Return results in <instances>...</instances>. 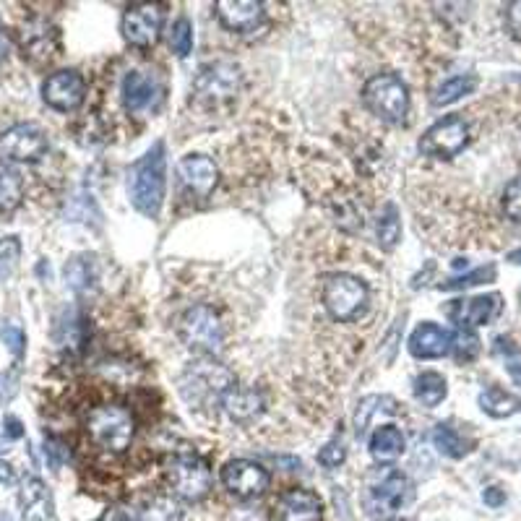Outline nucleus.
I'll return each instance as SVG.
<instances>
[{
  "label": "nucleus",
  "mask_w": 521,
  "mask_h": 521,
  "mask_svg": "<svg viewBox=\"0 0 521 521\" xmlns=\"http://www.w3.org/2000/svg\"><path fill=\"white\" fill-rule=\"evenodd\" d=\"M167 191V152L165 144L159 141L154 144L144 157L131 167V178H128V193H131V204L136 212L144 217L157 219L162 212V201Z\"/></svg>",
  "instance_id": "1"
},
{
  "label": "nucleus",
  "mask_w": 521,
  "mask_h": 521,
  "mask_svg": "<svg viewBox=\"0 0 521 521\" xmlns=\"http://www.w3.org/2000/svg\"><path fill=\"white\" fill-rule=\"evenodd\" d=\"M178 386L185 402L191 404V407L204 409L212 407V404L222 407L227 391L235 389L238 381L214 357H201V360H196V363H191L183 370Z\"/></svg>",
  "instance_id": "2"
},
{
  "label": "nucleus",
  "mask_w": 521,
  "mask_h": 521,
  "mask_svg": "<svg viewBox=\"0 0 521 521\" xmlns=\"http://www.w3.org/2000/svg\"><path fill=\"white\" fill-rule=\"evenodd\" d=\"M84 428L89 441L97 449L107 451V454H123V451H128L133 433H136L131 409L120 407V404H99V407L89 409Z\"/></svg>",
  "instance_id": "3"
},
{
  "label": "nucleus",
  "mask_w": 521,
  "mask_h": 521,
  "mask_svg": "<svg viewBox=\"0 0 521 521\" xmlns=\"http://www.w3.org/2000/svg\"><path fill=\"white\" fill-rule=\"evenodd\" d=\"M178 337L188 350L214 357L225 347V324L209 305H193L178 318Z\"/></svg>",
  "instance_id": "4"
},
{
  "label": "nucleus",
  "mask_w": 521,
  "mask_h": 521,
  "mask_svg": "<svg viewBox=\"0 0 521 521\" xmlns=\"http://www.w3.org/2000/svg\"><path fill=\"white\" fill-rule=\"evenodd\" d=\"M412 482L396 472V469H383L368 485L365 495V508L376 521H394L402 514V508L412 501Z\"/></svg>",
  "instance_id": "5"
},
{
  "label": "nucleus",
  "mask_w": 521,
  "mask_h": 521,
  "mask_svg": "<svg viewBox=\"0 0 521 521\" xmlns=\"http://www.w3.org/2000/svg\"><path fill=\"white\" fill-rule=\"evenodd\" d=\"M165 475L175 495H180L185 501H201L212 490V469H209L204 456H198L196 451L172 454Z\"/></svg>",
  "instance_id": "6"
},
{
  "label": "nucleus",
  "mask_w": 521,
  "mask_h": 521,
  "mask_svg": "<svg viewBox=\"0 0 521 521\" xmlns=\"http://www.w3.org/2000/svg\"><path fill=\"white\" fill-rule=\"evenodd\" d=\"M363 102L386 123H402L409 110V92L394 73H378L363 86Z\"/></svg>",
  "instance_id": "7"
},
{
  "label": "nucleus",
  "mask_w": 521,
  "mask_h": 521,
  "mask_svg": "<svg viewBox=\"0 0 521 521\" xmlns=\"http://www.w3.org/2000/svg\"><path fill=\"white\" fill-rule=\"evenodd\" d=\"M47 133L37 123H16L0 133V165H32L47 154Z\"/></svg>",
  "instance_id": "8"
},
{
  "label": "nucleus",
  "mask_w": 521,
  "mask_h": 521,
  "mask_svg": "<svg viewBox=\"0 0 521 521\" xmlns=\"http://www.w3.org/2000/svg\"><path fill=\"white\" fill-rule=\"evenodd\" d=\"M324 305L342 324L357 318L368 305V287L352 274H331L324 282Z\"/></svg>",
  "instance_id": "9"
},
{
  "label": "nucleus",
  "mask_w": 521,
  "mask_h": 521,
  "mask_svg": "<svg viewBox=\"0 0 521 521\" xmlns=\"http://www.w3.org/2000/svg\"><path fill=\"white\" fill-rule=\"evenodd\" d=\"M165 24V6L162 3H133L126 8L120 32L133 47H152L159 40Z\"/></svg>",
  "instance_id": "10"
},
{
  "label": "nucleus",
  "mask_w": 521,
  "mask_h": 521,
  "mask_svg": "<svg viewBox=\"0 0 521 521\" xmlns=\"http://www.w3.org/2000/svg\"><path fill=\"white\" fill-rule=\"evenodd\" d=\"M469 141V126L459 115H449V118L438 120L436 126H430L425 136L420 139V152L425 157L436 159H451L462 152Z\"/></svg>",
  "instance_id": "11"
},
{
  "label": "nucleus",
  "mask_w": 521,
  "mask_h": 521,
  "mask_svg": "<svg viewBox=\"0 0 521 521\" xmlns=\"http://www.w3.org/2000/svg\"><path fill=\"white\" fill-rule=\"evenodd\" d=\"M86 81L79 71H55L42 84V99L58 113H73L84 105Z\"/></svg>",
  "instance_id": "12"
},
{
  "label": "nucleus",
  "mask_w": 521,
  "mask_h": 521,
  "mask_svg": "<svg viewBox=\"0 0 521 521\" xmlns=\"http://www.w3.org/2000/svg\"><path fill=\"white\" fill-rule=\"evenodd\" d=\"M196 97L209 105H219L227 102L238 94L240 89V71L232 63H214V66L204 68L198 73V79L193 81Z\"/></svg>",
  "instance_id": "13"
},
{
  "label": "nucleus",
  "mask_w": 521,
  "mask_h": 521,
  "mask_svg": "<svg viewBox=\"0 0 521 521\" xmlns=\"http://www.w3.org/2000/svg\"><path fill=\"white\" fill-rule=\"evenodd\" d=\"M269 472L251 459H232L222 467V485L235 498H256L269 490Z\"/></svg>",
  "instance_id": "14"
},
{
  "label": "nucleus",
  "mask_w": 521,
  "mask_h": 521,
  "mask_svg": "<svg viewBox=\"0 0 521 521\" xmlns=\"http://www.w3.org/2000/svg\"><path fill=\"white\" fill-rule=\"evenodd\" d=\"M178 180L191 198H209L219 183V170L206 154H185L178 162Z\"/></svg>",
  "instance_id": "15"
},
{
  "label": "nucleus",
  "mask_w": 521,
  "mask_h": 521,
  "mask_svg": "<svg viewBox=\"0 0 521 521\" xmlns=\"http://www.w3.org/2000/svg\"><path fill=\"white\" fill-rule=\"evenodd\" d=\"M501 310L503 297L498 292H493V295H480L472 297V300H454V305H449L446 313L462 329H475V326H485L493 318L501 316Z\"/></svg>",
  "instance_id": "16"
},
{
  "label": "nucleus",
  "mask_w": 521,
  "mask_h": 521,
  "mask_svg": "<svg viewBox=\"0 0 521 521\" xmlns=\"http://www.w3.org/2000/svg\"><path fill=\"white\" fill-rule=\"evenodd\" d=\"M19 45L24 50V58L34 63H47L58 53V29L47 21H29L27 27L21 29Z\"/></svg>",
  "instance_id": "17"
},
{
  "label": "nucleus",
  "mask_w": 521,
  "mask_h": 521,
  "mask_svg": "<svg viewBox=\"0 0 521 521\" xmlns=\"http://www.w3.org/2000/svg\"><path fill=\"white\" fill-rule=\"evenodd\" d=\"M162 99V86L152 73L131 71L123 79V105L128 113H146Z\"/></svg>",
  "instance_id": "18"
},
{
  "label": "nucleus",
  "mask_w": 521,
  "mask_h": 521,
  "mask_svg": "<svg viewBox=\"0 0 521 521\" xmlns=\"http://www.w3.org/2000/svg\"><path fill=\"white\" fill-rule=\"evenodd\" d=\"M217 19L232 32H253L264 19L261 0H217Z\"/></svg>",
  "instance_id": "19"
},
{
  "label": "nucleus",
  "mask_w": 521,
  "mask_h": 521,
  "mask_svg": "<svg viewBox=\"0 0 521 521\" xmlns=\"http://www.w3.org/2000/svg\"><path fill=\"white\" fill-rule=\"evenodd\" d=\"M19 508L24 521H53V493L40 477H24L19 490Z\"/></svg>",
  "instance_id": "20"
},
{
  "label": "nucleus",
  "mask_w": 521,
  "mask_h": 521,
  "mask_svg": "<svg viewBox=\"0 0 521 521\" xmlns=\"http://www.w3.org/2000/svg\"><path fill=\"white\" fill-rule=\"evenodd\" d=\"M409 352L417 360H436L451 352V334L433 321L417 326L409 337Z\"/></svg>",
  "instance_id": "21"
},
{
  "label": "nucleus",
  "mask_w": 521,
  "mask_h": 521,
  "mask_svg": "<svg viewBox=\"0 0 521 521\" xmlns=\"http://www.w3.org/2000/svg\"><path fill=\"white\" fill-rule=\"evenodd\" d=\"M279 521H321V498L310 490L295 488L279 498Z\"/></svg>",
  "instance_id": "22"
},
{
  "label": "nucleus",
  "mask_w": 521,
  "mask_h": 521,
  "mask_svg": "<svg viewBox=\"0 0 521 521\" xmlns=\"http://www.w3.org/2000/svg\"><path fill=\"white\" fill-rule=\"evenodd\" d=\"M222 407H225V412L235 423H251V420H256L264 412V396L258 394L256 389L235 386V389L227 391Z\"/></svg>",
  "instance_id": "23"
},
{
  "label": "nucleus",
  "mask_w": 521,
  "mask_h": 521,
  "mask_svg": "<svg viewBox=\"0 0 521 521\" xmlns=\"http://www.w3.org/2000/svg\"><path fill=\"white\" fill-rule=\"evenodd\" d=\"M404 446H407V441H404L402 430L396 428V425H381V428H376L368 443L370 454H373V459L378 464H389L394 459H399L404 454Z\"/></svg>",
  "instance_id": "24"
},
{
  "label": "nucleus",
  "mask_w": 521,
  "mask_h": 521,
  "mask_svg": "<svg viewBox=\"0 0 521 521\" xmlns=\"http://www.w3.org/2000/svg\"><path fill=\"white\" fill-rule=\"evenodd\" d=\"M480 407L485 415L495 417V420H503V417H511L516 412H521V399L514 394H508L501 386H490L480 394Z\"/></svg>",
  "instance_id": "25"
},
{
  "label": "nucleus",
  "mask_w": 521,
  "mask_h": 521,
  "mask_svg": "<svg viewBox=\"0 0 521 521\" xmlns=\"http://www.w3.org/2000/svg\"><path fill=\"white\" fill-rule=\"evenodd\" d=\"M412 391H415L417 402L423 404V407L433 409L446 399L449 386H446V378H443L441 373H436V370H425V373H420V376L415 378Z\"/></svg>",
  "instance_id": "26"
},
{
  "label": "nucleus",
  "mask_w": 521,
  "mask_h": 521,
  "mask_svg": "<svg viewBox=\"0 0 521 521\" xmlns=\"http://www.w3.org/2000/svg\"><path fill=\"white\" fill-rule=\"evenodd\" d=\"M433 446L441 451L443 456H449V459H464L469 451L475 449V443L464 438L459 430H454L451 425H436L433 428Z\"/></svg>",
  "instance_id": "27"
},
{
  "label": "nucleus",
  "mask_w": 521,
  "mask_h": 521,
  "mask_svg": "<svg viewBox=\"0 0 521 521\" xmlns=\"http://www.w3.org/2000/svg\"><path fill=\"white\" fill-rule=\"evenodd\" d=\"M139 521H180L183 519V508L172 495H152L136 514Z\"/></svg>",
  "instance_id": "28"
},
{
  "label": "nucleus",
  "mask_w": 521,
  "mask_h": 521,
  "mask_svg": "<svg viewBox=\"0 0 521 521\" xmlns=\"http://www.w3.org/2000/svg\"><path fill=\"white\" fill-rule=\"evenodd\" d=\"M97 279V264L94 256H73L66 264V284L73 292H86Z\"/></svg>",
  "instance_id": "29"
},
{
  "label": "nucleus",
  "mask_w": 521,
  "mask_h": 521,
  "mask_svg": "<svg viewBox=\"0 0 521 521\" xmlns=\"http://www.w3.org/2000/svg\"><path fill=\"white\" fill-rule=\"evenodd\" d=\"M475 89H477L475 76H454V79L443 81V84L438 86L436 94H433V105L436 107L451 105V102L467 97V94H472Z\"/></svg>",
  "instance_id": "30"
},
{
  "label": "nucleus",
  "mask_w": 521,
  "mask_h": 521,
  "mask_svg": "<svg viewBox=\"0 0 521 521\" xmlns=\"http://www.w3.org/2000/svg\"><path fill=\"white\" fill-rule=\"evenodd\" d=\"M376 232H378V245H381L383 251H391V248L399 243V235H402V219H399V212H396L394 204H389L381 212Z\"/></svg>",
  "instance_id": "31"
},
{
  "label": "nucleus",
  "mask_w": 521,
  "mask_h": 521,
  "mask_svg": "<svg viewBox=\"0 0 521 521\" xmlns=\"http://www.w3.org/2000/svg\"><path fill=\"white\" fill-rule=\"evenodd\" d=\"M24 196V185L16 172L0 167V212H14Z\"/></svg>",
  "instance_id": "32"
},
{
  "label": "nucleus",
  "mask_w": 521,
  "mask_h": 521,
  "mask_svg": "<svg viewBox=\"0 0 521 521\" xmlns=\"http://www.w3.org/2000/svg\"><path fill=\"white\" fill-rule=\"evenodd\" d=\"M167 42H170V50L178 58H188L193 50V27L191 21L185 19H178L175 24H172L170 34H167Z\"/></svg>",
  "instance_id": "33"
},
{
  "label": "nucleus",
  "mask_w": 521,
  "mask_h": 521,
  "mask_svg": "<svg viewBox=\"0 0 521 521\" xmlns=\"http://www.w3.org/2000/svg\"><path fill=\"white\" fill-rule=\"evenodd\" d=\"M451 352L462 363L475 360L480 355V337L472 329H459L456 334H451Z\"/></svg>",
  "instance_id": "34"
},
{
  "label": "nucleus",
  "mask_w": 521,
  "mask_h": 521,
  "mask_svg": "<svg viewBox=\"0 0 521 521\" xmlns=\"http://www.w3.org/2000/svg\"><path fill=\"white\" fill-rule=\"evenodd\" d=\"M495 274H498V269H495L493 264L488 266H480V269L469 271V274H464V277H456V279H449V282L438 284V290H469V287H477V284H485V282H493Z\"/></svg>",
  "instance_id": "35"
},
{
  "label": "nucleus",
  "mask_w": 521,
  "mask_h": 521,
  "mask_svg": "<svg viewBox=\"0 0 521 521\" xmlns=\"http://www.w3.org/2000/svg\"><path fill=\"white\" fill-rule=\"evenodd\" d=\"M19 258H21L19 238L0 240V279H6L14 274L16 264H19Z\"/></svg>",
  "instance_id": "36"
},
{
  "label": "nucleus",
  "mask_w": 521,
  "mask_h": 521,
  "mask_svg": "<svg viewBox=\"0 0 521 521\" xmlns=\"http://www.w3.org/2000/svg\"><path fill=\"white\" fill-rule=\"evenodd\" d=\"M21 438H24V423H21L19 417H3V423H0V454H8L11 446H14L16 441H21Z\"/></svg>",
  "instance_id": "37"
},
{
  "label": "nucleus",
  "mask_w": 521,
  "mask_h": 521,
  "mask_svg": "<svg viewBox=\"0 0 521 521\" xmlns=\"http://www.w3.org/2000/svg\"><path fill=\"white\" fill-rule=\"evenodd\" d=\"M0 339L6 344V350L11 352L14 357H24V350H27V334L24 329L16 324H3L0 326Z\"/></svg>",
  "instance_id": "38"
},
{
  "label": "nucleus",
  "mask_w": 521,
  "mask_h": 521,
  "mask_svg": "<svg viewBox=\"0 0 521 521\" xmlns=\"http://www.w3.org/2000/svg\"><path fill=\"white\" fill-rule=\"evenodd\" d=\"M503 212H506L508 219H514V222L521 225V175L506 185V193H503Z\"/></svg>",
  "instance_id": "39"
},
{
  "label": "nucleus",
  "mask_w": 521,
  "mask_h": 521,
  "mask_svg": "<svg viewBox=\"0 0 521 521\" xmlns=\"http://www.w3.org/2000/svg\"><path fill=\"white\" fill-rule=\"evenodd\" d=\"M344 459H347V449H344V443H342V441L326 443L324 449L318 451V462L324 464L326 469L339 467V464H344Z\"/></svg>",
  "instance_id": "40"
},
{
  "label": "nucleus",
  "mask_w": 521,
  "mask_h": 521,
  "mask_svg": "<svg viewBox=\"0 0 521 521\" xmlns=\"http://www.w3.org/2000/svg\"><path fill=\"white\" fill-rule=\"evenodd\" d=\"M45 456L47 462H50V467H60V464L71 459V451H68L66 443L58 441V438H45Z\"/></svg>",
  "instance_id": "41"
},
{
  "label": "nucleus",
  "mask_w": 521,
  "mask_h": 521,
  "mask_svg": "<svg viewBox=\"0 0 521 521\" xmlns=\"http://www.w3.org/2000/svg\"><path fill=\"white\" fill-rule=\"evenodd\" d=\"M506 21H508V32L514 34V40L521 42V0H516V3L508 6Z\"/></svg>",
  "instance_id": "42"
},
{
  "label": "nucleus",
  "mask_w": 521,
  "mask_h": 521,
  "mask_svg": "<svg viewBox=\"0 0 521 521\" xmlns=\"http://www.w3.org/2000/svg\"><path fill=\"white\" fill-rule=\"evenodd\" d=\"M16 396V378L11 373H0V404L11 402Z\"/></svg>",
  "instance_id": "43"
},
{
  "label": "nucleus",
  "mask_w": 521,
  "mask_h": 521,
  "mask_svg": "<svg viewBox=\"0 0 521 521\" xmlns=\"http://www.w3.org/2000/svg\"><path fill=\"white\" fill-rule=\"evenodd\" d=\"M99 521H139V519H136V514L128 511V508L113 506V508H107L105 514L99 516Z\"/></svg>",
  "instance_id": "44"
},
{
  "label": "nucleus",
  "mask_w": 521,
  "mask_h": 521,
  "mask_svg": "<svg viewBox=\"0 0 521 521\" xmlns=\"http://www.w3.org/2000/svg\"><path fill=\"white\" fill-rule=\"evenodd\" d=\"M482 501L488 503V506L498 508V506H503V503H506V493H503L501 488H488L485 493H482Z\"/></svg>",
  "instance_id": "45"
},
{
  "label": "nucleus",
  "mask_w": 521,
  "mask_h": 521,
  "mask_svg": "<svg viewBox=\"0 0 521 521\" xmlns=\"http://www.w3.org/2000/svg\"><path fill=\"white\" fill-rule=\"evenodd\" d=\"M16 482V469L8 462H0V485H14Z\"/></svg>",
  "instance_id": "46"
},
{
  "label": "nucleus",
  "mask_w": 521,
  "mask_h": 521,
  "mask_svg": "<svg viewBox=\"0 0 521 521\" xmlns=\"http://www.w3.org/2000/svg\"><path fill=\"white\" fill-rule=\"evenodd\" d=\"M508 376L514 378V383H516V386H521V363L508 365Z\"/></svg>",
  "instance_id": "47"
},
{
  "label": "nucleus",
  "mask_w": 521,
  "mask_h": 521,
  "mask_svg": "<svg viewBox=\"0 0 521 521\" xmlns=\"http://www.w3.org/2000/svg\"><path fill=\"white\" fill-rule=\"evenodd\" d=\"M8 55V40H6V34H3V29H0V63L6 60Z\"/></svg>",
  "instance_id": "48"
},
{
  "label": "nucleus",
  "mask_w": 521,
  "mask_h": 521,
  "mask_svg": "<svg viewBox=\"0 0 521 521\" xmlns=\"http://www.w3.org/2000/svg\"><path fill=\"white\" fill-rule=\"evenodd\" d=\"M508 261H511V264H519L521 266V248H516V251L508 253Z\"/></svg>",
  "instance_id": "49"
},
{
  "label": "nucleus",
  "mask_w": 521,
  "mask_h": 521,
  "mask_svg": "<svg viewBox=\"0 0 521 521\" xmlns=\"http://www.w3.org/2000/svg\"><path fill=\"white\" fill-rule=\"evenodd\" d=\"M0 521H11V519H8V516H0Z\"/></svg>",
  "instance_id": "50"
}]
</instances>
